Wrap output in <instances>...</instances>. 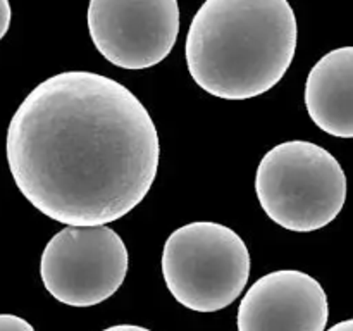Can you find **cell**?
<instances>
[{
	"label": "cell",
	"instance_id": "obj_1",
	"mask_svg": "<svg viewBox=\"0 0 353 331\" xmlns=\"http://www.w3.org/2000/svg\"><path fill=\"white\" fill-rule=\"evenodd\" d=\"M10 174L28 202L68 226L121 219L150 192L157 128L130 88L92 71L34 86L7 130Z\"/></svg>",
	"mask_w": 353,
	"mask_h": 331
},
{
	"label": "cell",
	"instance_id": "obj_2",
	"mask_svg": "<svg viewBox=\"0 0 353 331\" xmlns=\"http://www.w3.org/2000/svg\"><path fill=\"white\" fill-rule=\"evenodd\" d=\"M296 17L288 0H205L186 34L193 81L224 100L274 88L296 50Z\"/></svg>",
	"mask_w": 353,
	"mask_h": 331
},
{
	"label": "cell",
	"instance_id": "obj_3",
	"mask_svg": "<svg viewBox=\"0 0 353 331\" xmlns=\"http://www.w3.org/2000/svg\"><path fill=\"white\" fill-rule=\"evenodd\" d=\"M255 192L281 228L310 233L333 223L347 200V176L333 154L307 140L276 145L262 157Z\"/></svg>",
	"mask_w": 353,
	"mask_h": 331
},
{
	"label": "cell",
	"instance_id": "obj_4",
	"mask_svg": "<svg viewBox=\"0 0 353 331\" xmlns=\"http://www.w3.org/2000/svg\"><path fill=\"white\" fill-rule=\"evenodd\" d=\"M162 276L178 303L195 312H217L234 302L250 278V252L224 224L195 221L169 234Z\"/></svg>",
	"mask_w": 353,
	"mask_h": 331
},
{
	"label": "cell",
	"instance_id": "obj_5",
	"mask_svg": "<svg viewBox=\"0 0 353 331\" xmlns=\"http://www.w3.org/2000/svg\"><path fill=\"white\" fill-rule=\"evenodd\" d=\"M128 262L123 238L107 224L65 226L43 248L40 276L47 292L61 303L92 307L121 288Z\"/></svg>",
	"mask_w": 353,
	"mask_h": 331
},
{
	"label": "cell",
	"instance_id": "obj_6",
	"mask_svg": "<svg viewBox=\"0 0 353 331\" xmlns=\"http://www.w3.org/2000/svg\"><path fill=\"white\" fill-rule=\"evenodd\" d=\"M86 19L97 50L130 71L164 61L179 34L178 0H90Z\"/></svg>",
	"mask_w": 353,
	"mask_h": 331
},
{
	"label": "cell",
	"instance_id": "obj_7",
	"mask_svg": "<svg viewBox=\"0 0 353 331\" xmlns=\"http://www.w3.org/2000/svg\"><path fill=\"white\" fill-rule=\"evenodd\" d=\"M330 303L310 274L281 269L259 278L238 307V331H324Z\"/></svg>",
	"mask_w": 353,
	"mask_h": 331
},
{
	"label": "cell",
	"instance_id": "obj_8",
	"mask_svg": "<svg viewBox=\"0 0 353 331\" xmlns=\"http://www.w3.org/2000/svg\"><path fill=\"white\" fill-rule=\"evenodd\" d=\"M305 107L317 128L353 138V47L327 52L307 76Z\"/></svg>",
	"mask_w": 353,
	"mask_h": 331
},
{
	"label": "cell",
	"instance_id": "obj_9",
	"mask_svg": "<svg viewBox=\"0 0 353 331\" xmlns=\"http://www.w3.org/2000/svg\"><path fill=\"white\" fill-rule=\"evenodd\" d=\"M0 331H34L26 319L14 314H0Z\"/></svg>",
	"mask_w": 353,
	"mask_h": 331
},
{
	"label": "cell",
	"instance_id": "obj_10",
	"mask_svg": "<svg viewBox=\"0 0 353 331\" xmlns=\"http://www.w3.org/2000/svg\"><path fill=\"white\" fill-rule=\"evenodd\" d=\"M10 19H12V9H10L9 0H0V40L9 31Z\"/></svg>",
	"mask_w": 353,
	"mask_h": 331
},
{
	"label": "cell",
	"instance_id": "obj_11",
	"mask_svg": "<svg viewBox=\"0 0 353 331\" xmlns=\"http://www.w3.org/2000/svg\"><path fill=\"white\" fill-rule=\"evenodd\" d=\"M103 331H150L143 326H137V324H116V326H110Z\"/></svg>",
	"mask_w": 353,
	"mask_h": 331
},
{
	"label": "cell",
	"instance_id": "obj_12",
	"mask_svg": "<svg viewBox=\"0 0 353 331\" xmlns=\"http://www.w3.org/2000/svg\"><path fill=\"white\" fill-rule=\"evenodd\" d=\"M327 331H353V319L341 321V323H338V324H334V326H331Z\"/></svg>",
	"mask_w": 353,
	"mask_h": 331
}]
</instances>
